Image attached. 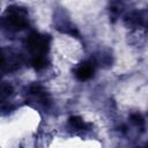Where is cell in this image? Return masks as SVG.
<instances>
[{"label":"cell","instance_id":"obj_1","mask_svg":"<svg viewBox=\"0 0 148 148\" xmlns=\"http://www.w3.org/2000/svg\"><path fill=\"white\" fill-rule=\"evenodd\" d=\"M28 46L32 52L40 56L42 53L46 52L49 47V38L39 34H32L28 39Z\"/></svg>","mask_w":148,"mask_h":148},{"label":"cell","instance_id":"obj_2","mask_svg":"<svg viewBox=\"0 0 148 148\" xmlns=\"http://www.w3.org/2000/svg\"><path fill=\"white\" fill-rule=\"evenodd\" d=\"M92 73H94V67L92 65L90 64H83L81 65L77 69H76V77L80 80V81H86L88 79H90L92 76Z\"/></svg>","mask_w":148,"mask_h":148},{"label":"cell","instance_id":"obj_3","mask_svg":"<svg viewBox=\"0 0 148 148\" xmlns=\"http://www.w3.org/2000/svg\"><path fill=\"white\" fill-rule=\"evenodd\" d=\"M9 21H10V23L14 25V27H16V28H22V27H24L25 24H27V22H25V20H24V16L18 12V10H16V12H12V14L9 15Z\"/></svg>","mask_w":148,"mask_h":148},{"label":"cell","instance_id":"obj_4","mask_svg":"<svg viewBox=\"0 0 148 148\" xmlns=\"http://www.w3.org/2000/svg\"><path fill=\"white\" fill-rule=\"evenodd\" d=\"M32 65H34V67L36 69H42L43 67H45L46 62H45V59L42 56H36L32 59Z\"/></svg>","mask_w":148,"mask_h":148},{"label":"cell","instance_id":"obj_5","mask_svg":"<svg viewBox=\"0 0 148 148\" xmlns=\"http://www.w3.org/2000/svg\"><path fill=\"white\" fill-rule=\"evenodd\" d=\"M69 124L76 128H84L86 124L83 123V120L80 117H71L69 118Z\"/></svg>","mask_w":148,"mask_h":148},{"label":"cell","instance_id":"obj_6","mask_svg":"<svg viewBox=\"0 0 148 148\" xmlns=\"http://www.w3.org/2000/svg\"><path fill=\"white\" fill-rule=\"evenodd\" d=\"M131 120H132L133 124H135L138 126H142L143 125V119H142V117L140 114H132L131 116Z\"/></svg>","mask_w":148,"mask_h":148},{"label":"cell","instance_id":"obj_7","mask_svg":"<svg viewBox=\"0 0 148 148\" xmlns=\"http://www.w3.org/2000/svg\"><path fill=\"white\" fill-rule=\"evenodd\" d=\"M147 148H148V147H147Z\"/></svg>","mask_w":148,"mask_h":148}]
</instances>
